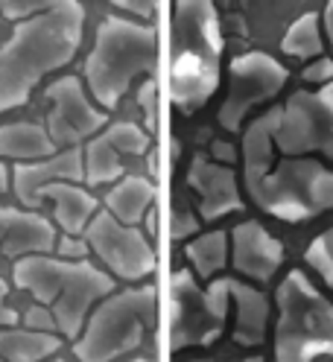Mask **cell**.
Masks as SVG:
<instances>
[{"instance_id":"7a4b0ae2","label":"cell","mask_w":333,"mask_h":362,"mask_svg":"<svg viewBox=\"0 0 333 362\" xmlns=\"http://www.w3.org/2000/svg\"><path fill=\"white\" fill-rule=\"evenodd\" d=\"M82 4L41 12L18 27L0 47V115L24 105L33 88L53 71L64 67L82 44Z\"/></svg>"},{"instance_id":"4fadbf2b","label":"cell","mask_w":333,"mask_h":362,"mask_svg":"<svg viewBox=\"0 0 333 362\" xmlns=\"http://www.w3.org/2000/svg\"><path fill=\"white\" fill-rule=\"evenodd\" d=\"M152 134L138 123H111L82 146V181L85 187L115 185L126 175V161L146 155Z\"/></svg>"},{"instance_id":"7402d4cb","label":"cell","mask_w":333,"mask_h":362,"mask_svg":"<svg viewBox=\"0 0 333 362\" xmlns=\"http://www.w3.org/2000/svg\"><path fill=\"white\" fill-rule=\"evenodd\" d=\"M64 345L59 333L33 330L27 325L0 327V356L6 362H47Z\"/></svg>"},{"instance_id":"f35d334b","label":"cell","mask_w":333,"mask_h":362,"mask_svg":"<svg viewBox=\"0 0 333 362\" xmlns=\"http://www.w3.org/2000/svg\"><path fill=\"white\" fill-rule=\"evenodd\" d=\"M0 362H6V359H4V356H0Z\"/></svg>"},{"instance_id":"d6986e66","label":"cell","mask_w":333,"mask_h":362,"mask_svg":"<svg viewBox=\"0 0 333 362\" xmlns=\"http://www.w3.org/2000/svg\"><path fill=\"white\" fill-rule=\"evenodd\" d=\"M231 307H234V327H231L234 342L243 348L263 345L266 327H269V315H272V304L260 292V286L231 278Z\"/></svg>"},{"instance_id":"603a6c76","label":"cell","mask_w":333,"mask_h":362,"mask_svg":"<svg viewBox=\"0 0 333 362\" xmlns=\"http://www.w3.org/2000/svg\"><path fill=\"white\" fill-rule=\"evenodd\" d=\"M185 255H187V263L193 269V275L199 281H214L219 278V272L231 263V240H228V231L222 228H214V231H202L187 240L185 245Z\"/></svg>"},{"instance_id":"3957f363","label":"cell","mask_w":333,"mask_h":362,"mask_svg":"<svg viewBox=\"0 0 333 362\" xmlns=\"http://www.w3.org/2000/svg\"><path fill=\"white\" fill-rule=\"evenodd\" d=\"M12 281L50 313L62 339H76L91 310L115 292V278L88 257L64 260L59 255H30L12 266Z\"/></svg>"},{"instance_id":"f546056e","label":"cell","mask_w":333,"mask_h":362,"mask_svg":"<svg viewBox=\"0 0 333 362\" xmlns=\"http://www.w3.org/2000/svg\"><path fill=\"white\" fill-rule=\"evenodd\" d=\"M53 255L64 257V260H82L88 257L91 252H88V243L82 237H68V234H59L56 240V248H53Z\"/></svg>"},{"instance_id":"4dcf8cb0","label":"cell","mask_w":333,"mask_h":362,"mask_svg":"<svg viewBox=\"0 0 333 362\" xmlns=\"http://www.w3.org/2000/svg\"><path fill=\"white\" fill-rule=\"evenodd\" d=\"M12 325H21V315L12 307V301H9V284H6V278L0 275V327H12Z\"/></svg>"},{"instance_id":"2e32d148","label":"cell","mask_w":333,"mask_h":362,"mask_svg":"<svg viewBox=\"0 0 333 362\" xmlns=\"http://www.w3.org/2000/svg\"><path fill=\"white\" fill-rule=\"evenodd\" d=\"M59 240L50 216L27 208L0 205V260H24L30 255H53Z\"/></svg>"},{"instance_id":"8992f818","label":"cell","mask_w":333,"mask_h":362,"mask_svg":"<svg viewBox=\"0 0 333 362\" xmlns=\"http://www.w3.org/2000/svg\"><path fill=\"white\" fill-rule=\"evenodd\" d=\"M275 362L333 359V304L307 272H286L275 289Z\"/></svg>"},{"instance_id":"d4e9b609","label":"cell","mask_w":333,"mask_h":362,"mask_svg":"<svg viewBox=\"0 0 333 362\" xmlns=\"http://www.w3.org/2000/svg\"><path fill=\"white\" fill-rule=\"evenodd\" d=\"M304 263L322 278V284L333 292V225L327 231H322L319 237H313V243L307 245L304 252Z\"/></svg>"},{"instance_id":"30bf717a","label":"cell","mask_w":333,"mask_h":362,"mask_svg":"<svg viewBox=\"0 0 333 362\" xmlns=\"http://www.w3.org/2000/svg\"><path fill=\"white\" fill-rule=\"evenodd\" d=\"M275 149L284 155H325L333 161V85L296 90L281 105Z\"/></svg>"},{"instance_id":"4316f807","label":"cell","mask_w":333,"mask_h":362,"mask_svg":"<svg viewBox=\"0 0 333 362\" xmlns=\"http://www.w3.org/2000/svg\"><path fill=\"white\" fill-rule=\"evenodd\" d=\"M161 94H158V82H155L152 76H146L138 88V105H141V115H144V129L149 134L158 132V115H161Z\"/></svg>"},{"instance_id":"836d02e7","label":"cell","mask_w":333,"mask_h":362,"mask_svg":"<svg viewBox=\"0 0 333 362\" xmlns=\"http://www.w3.org/2000/svg\"><path fill=\"white\" fill-rule=\"evenodd\" d=\"M325 33H327L330 47H333V0H327V6H325Z\"/></svg>"},{"instance_id":"ba28073f","label":"cell","mask_w":333,"mask_h":362,"mask_svg":"<svg viewBox=\"0 0 333 362\" xmlns=\"http://www.w3.org/2000/svg\"><path fill=\"white\" fill-rule=\"evenodd\" d=\"M231 310V278H214L199 286L190 269H175L170 278V348L214 345L222 336Z\"/></svg>"},{"instance_id":"83f0119b","label":"cell","mask_w":333,"mask_h":362,"mask_svg":"<svg viewBox=\"0 0 333 362\" xmlns=\"http://www.w3.org/2000/svg\"><path fill=\"white\" fill-rule=\"evenodd\" d=\"M301 79H304L307 85H316V88L333 85V59H327V56H316V59L301 71Z\"/></svg>"},{"instance_id":"cb8c5ba5","label":"cell","mask_w":333,"mask_h":362,"mask_svg":"<svg viewBox=\"0 0 333 362\" xmlns=\"http://www.w3.org/2000/svg\"><path fill=\"white\" fill-rule=\"evenodd\" d=\"M281 50L293 59H316L325 50V33H322V18L316 12L301 15L296 24L284 33Z\"/></svg>"},{"instance_id":"6da1fadb","label":"cell","mask_w":333,"mask_h":362,"mask_svg":"<svg viewBox=\"0 0 333 362\" xmlns=\"http://www.w3.org/2000/svg\"><path fill=\"white\" fill-rule=\"evenodd\" d=\"M281 105L252 120L243 132V181L252 202L275 219L307 222L333 211V170L310 155L275 152Z\"/></svg>"},{"instance_id":"8d00e7d4","label":"cell","mask_w":333,"mask_h":362,"mask_svg":"<svg viewBox=\"0 0 333 362\" xmlns=\"http://www.w3.org/2000/svg\"><path fill=\"white\" fill-rule=\"evenodd\" d=\"M243 362H263V356H249V359H243Z\"/></svg>"},{"instance_id":"8fae6325","label":"cell","mask_w":333,"mask_h":362,"mask_svg":"<svg viewBox=\"0 0 333 362\" xmlns=\"http://www.w3.org/2000/svg\"><path fill=\"white\" fill-rule=\"evenodd\" d=\"M286 67L269 53H243L228 67V94L219 105V126L226 132L243 129L246 117L263 103L275 100L286 88Z\"/></svg>"},{"instance_id":"9c48e42d","label":"cell","mask_w":333,"mask_h":362,"mask_svg":"<svg viewBox=\"0 0 333 362\" xmlns=\"http://www.w3.org/2000/svg\"><path fill=\"white\" fill-rule=\"evenodd\" d=\"M82 240L88 243V252L100 260V266L115 281L144 284L158 269V255H155L152 240L144 237L138 225H123L105 208H100L94 219L88 222Z\"/></svg>"},{"instance_id":"44dd1931","label":"cell","mask_w":333,"mask_h":362,"mask_svg":"<svg viewBox=\"0 0 333 362\" xmlns=\"http://www.w3.org/2000/svg\"><path fill=\"white\" fill-rule=\"evenodd\" d=\"M59 146L50 138L47 126L41 123H4L0 126V161H15V164H27V161H41V158L56 155Z\"/></svg>"},{"instance_id":"e0dca14e","label":"cell","mask_w":333,"mask_h":362,"mask_svg":"<svg viewBox=\"0 0 333 362\" xmlns=\"http://www.w3.org/2000/svg\"><path fill=\"white\" fill-rule=\"evenodd\" d=\"M53 181H82V146L59 149L41 161L15 164L12 170V193L21 202V208L35 211L41 208V190Z\"/></svg>"},{"instance_id":"f1b7e54d","label":"cell","mask_w":333,"mask_h":362,"mask_svg":"<svg viewBox=\"0 0 333 362\" xmlns=\"http://www.w3.org/2000/svg\"><path fill=\"white\" fill-rule=\"evenodd\" d=\"M199 216L196 214H190V211H175L173 214V228H170V234H173V240H190V237H196L199 234Z\"/></svg>"},{"instance_id":"d590c367","label":"cell","mask_w":333,"mask_h":362,"mask_svg":"<svg viewBox=\"0 0 333 362\" xmlns=\"http://www.w3.org/2000/svg\"><path fill=\"white\" fill-rule=\"evenodd\" d=\"M47 362H68V359H62V356H59V354H56V356H50V359H47Z\"/></svg>"},{"instance_id":"484cf974","label":"cell","mask_w":333,"mask_h":362,"mask_svg":"<svg viewBox=\"0 0 333 362\" xmlns=\"http://www.w3.org/2000/svg\"><path fill=\"white\" fill-rule=\"evenodd\" d=\"M76 0H0V15L9 21H27L41 12H53L62 6H71Z\"/></svg>"},{"instance_id":"74e56055","label":"cell","mask_w":333,"mask_h":362,"mask_svg":"<svg viewBox=\"0 0 333 362\" xmlns=\"http://www.w3.org/2000/svg\"><path fill=\"white\" fill-rule=\"evenodd\" d=\"M193 362H211V359H193Z\"/></svg>"},{"instance_id":"1f68e13d","label":"cell","mask_w":333,"mask_h":362,"mask_svg":"<svg viewBox=\"0 0 333 362\" xmlns=\"http://www.w3.org/2000/svg\"><path fill=\"white\" fill-rule=\"evenodd\" d=\"M120 12H129L135 18H149L155 12V0H111Z\"/></svg>"},{"instance_id":"e575fe53","label":"cell","mask_w":333,"mask_h":362,"mask_svg":"<svg viewBox=\"0 0 333 362\" xmlns=\"http://www.w3.org/2000/svg\"><path fill=\"white\" fill-rule=\"evenodd\" d=\"M126 362H152V359H146V356H132V359H126Z\"/></svg>"},{"instance_id":"7c38bea8","label":"cell","mask_w":333,"mask_h":362,"mask_svg":"<svg viewBox=\"0 0 333 362\" xmlns=\"http://www.w3.org/2000/svg\"><path fill=\"white\" fill-rule=\"evenodd\" d=\"M47 132L59 149L82 146L108 126V115L97 108L94 97L76 76H62L47 90Z\"/></svg>"},{"instance_id":"277c9868","label":"cell","mask_w":333,"mask_h":362,"mask_svg":"<svg viewBox=\"0 0 333 362\" xmlns=\"http://www.w3.org/2000/svg\"><path fill=\"white\" fill-rule=\"evenodd\" d=\"M219 15L214 0H175L170 21V97L185 115L219 88Z\"/></svg>"},{"instance_id":"ac0fdd59","label":"cell","mask_w":333,"mask_h":362,"mask_svg":"<svg viewBox=\"0 0 333 362\" xmlns=\"http://www.w3.org/2000/svg\"><path fill=\"white\" fill-rule=\"evenodd\" d=\"M41 205H50V222L59 234L82 237L100 211V199L79 181H53L41 190Z\"/></svg>"},{"instance_id":"d6a6232c","label":"cell","mask_w":333,"mask_h":362,"mask_svg":"<svg viewBox=\"0 0 333 362\" xmlns=\"http://www.w3.org/2000/svg\"><path fill=\"white\" fill-rule=\"evenodd\" d=\"M6 190H12V170L0 161V196H4Z\"/></svg>"},{"instance_id":"5bb4252c","label":"cell","mask_w":333,"mask_h":362,"mask_svg":"<svg viewBox=\"0 0 333 362\" xmlns=\"http://www.w3.org/2000/svg\"><path fill=\"white\" fill-rule=\"evenodd\" d=\"M187 187L196 193L199 219L202 222H216L222 216L243 211L234 167L216 161V158H208L205 152L193 155V161L187 167Z\"/></svg>"},{"instance_id":"5b68a950","label":"cell","mask_w":333,"mask_h":362,"mask_svg":"<svg viewBox=\"0 0 333 362\" xmlns=\"http://www.w3.org/2000/svg\"><path fill=\"white\" fill-rule=\"evenodd\" d=\"M155 56H158L155 27L144 21L108 15L100 24L94 47L82 64L88 94L94 97L97 105H103V111L117 108L132 82L152 76Z\"/></svg>"},{"instance_id":"9a60e30c","label":"cell","mask_w":333,"mask_h":362,"mask_svg":"<svg viewBox=\"0 0 333 362\" xmlns=\"http://www.w3.org/2000/svg\"><path fill=\"white\" fill-rule=\"evenodd\" d=\"M228 240H231V266L243 278L263 286L281 272L284 245L275 234L266 231L260 222L246 219V222L234 225L228 231Z\"/></svg>"},{"instance_id":"ffe728a7","label":"cell","mask_w":333,"mask_h":362,"mask_svg":"<svg viewBox=\"0 0 333 362\" xmlns=\"http://www.w3.org/2000/svg\"><path fill=\"white\" fill-rule=\"evenodd\" d=\"M103 205L123 225H141L146 219V214L155 208L152 178L144 173H126L123 178H117L115 185H111V190L103 199Z\"/></svg>"},{"instance_id":"52a82bcc","label":"cell","mask_w":333,"mask_h":362,"mask_svg":"<svg viewBox=\"0 0 333 362\" xmlns=\"http://www.w3.org/2000/svg\"><path fill=\"white\" fill-rule=\"evenodd\" d=\"M155 286L138 284L129 289H115L105 296L85 319L79 336L74 339L76 362H120L144 345L146 325L155 313Z\"/></svg>"}]
</instances>
